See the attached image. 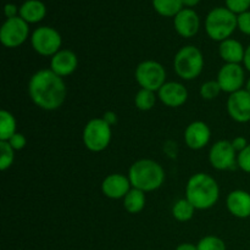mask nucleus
Instances as JSON below:
<instances>
[{
    "label": "nucleus",
    "instance_id": "f257e3e1",
    "mask_svg": "<svg viewBox=\"0 0 250 250\" xmlns=\"http://www.w3.org/2000/svg\"><path fill=\"white\" fill-rule=\"evenodd\" d=\"M28 93L32 102L46 111L58 110L65 103L67 88L62 77L45 68L39 70L31 77Z\"/></svg>",
    "mask_w": 250,
    "mask_h": 250
},
{
    "label": "nucleus",
    "instance_id": "f03ea898",
    "mask_svg": "<svg viewBox=\"0 0 250 250\" xmlns=\"http://www.w3.org/2000/svg\"><path fill=\"white\" fill-rule=\"evenodd\" d=\"M220 198V188L215 178L207 173H195L186 186V199L197 210H208L214 207Z\"/></svg>",
    "mask_w": 250,
    "mask_h": 250
},
{
    "label": "nucleus",
    "instance_id": "7ed1b4c3",
    "mask_svg": "<svg viewBox=\"0 0 250 250\" xmlns=\"http://www.w3.org/2000/svg\"><path fill=\"white\" fill-rule=\"evenodd\" d=\"M128 178L132 188L148 193L159 189L164 185L165 171L156 161L151 159H141L132 164L128 171Z\"/></svg>",
    "mask_w": 250,
    "mask_h": 250
},
{
    "label": "nucleus",
    "instance_id": "20e7f679",
    "mask_svg": "<svg viewBox=\"0 0 250 250\" xmlns=\"http://www.w3.org/2000/svg\"><path fill=\"white\" fill-rule=\"evenodd\" d=\"M173 68L178 77L192 81L199 77L204 68V56L194 45H186L177 51L173 59Z\"/></svg>",
    "mask_w": 250,
    "mask_h": 250
},
{
    "label": "nucleus",
    "instance_id": "39448f33",
    "mask_svg": "<svg viewBox=\"0 0 250 250\" xmlns=\"http://www.w3.org/2000/svg\"><path fill=\"white\" fill-rule=\"evenodd\" d=\"M237 16L225 7H216L209 12L205 21L207 33L212 41L224 42L237 28Z\"/></svg>",
    "mask_w": 250,
    "mask_h": 250
},
{
    "label": "nucleus",
    "instance_id": "423d86ee",
    "mask_svg": "<svg viewBox=\"0 0 250 250\" xmlns=\"http://www.w3.org/2000/svg\"><path fill=\"white\" fill-rule=\"evenodd\" d=\"M111 126L104 119H92L83 129V144L88 150L100 153L109 146L111 142Z\"/></svg>",
    "mask_w": 250,
    "mask_h": 250
},
{
    "label": "nucleus",
    "instance_id": "0eeeda50",
    "mask_svg": "<svg viewBox=\"0 0 250 250\" xmlns=\"http://www.w3.org/2000/svg\"><path fill=\"white\" fill-rule=\"evenodd\" d=\"M136 81L142 89L159 92L166 83V71L158 61H143L136 68Z\"/></svg>",
    "mask_w": 250,
    "mask_h": 250
},
{
    "label": "nucleus",
    "instance_id": "6e6552de",
    "mask_svg": "<svg viewBox=\"0 0 250 250\" xmlns=\"http://www.w3.org/2000/svg\"><path fill=\"white\" fill-rule=\"evenodd\" d=\"M31 43L34 51L42 56H51L53 58L56 53L61 50V39L60 33L51 27H39L32 33Z\"/></svg>",
    "mask_w": 250,
    "mask_h": 250
},
{
    "label": "nucleus",
    "instance_id": "1a4fd4ad",
    "mask_svg": "<svg viewBox=\"0 0 250 250\" xmlns=\"http://www.w3.org/2000/svg\"><path fill=\"white\" fill-rule=\"evenodd\" d=\"M28 23L20 16L7 19L0 29V41L6 48H17L28 38Z\"/></svg>",
    "mask_w": 250,
    "mask_h": 250
},
{
    "label": "nucleus",
    "instance_id": "9d476101",
    "mask_svg": "<svg viewBox=\"0 0 250 250\" xmlns=\"http://www.w3.org/2000/svg\"><path fill=\"white\" fill-rule=\"evenodd\" d=\"M238 153L234 150L229 141H219L211 146L209 151V161L216 170H231L237 165Z\"/></svg>",
    "mask_w": 250,
    "mask_h": 250
},
{
    "label": "nucleus",
    "instance_id": "9b49d317",
    "mask_svg": "<svg viewBox=\"0 0 250 250\" xmlns=\"http://www.w3.org/2000/svg\"><path fill=\"white\" fill-rule=\"evenodd\" d=\"M217 82L221 90L232 94L243 89L246 82V75L241 63H225L217 73Z\"/></svg>",
    "mask_w": 250,
    "mask_h": 250
},
{
    "label": "nucleus",
    "instance_id": "f8f14e48",
    "mask_svg": "<svg viewBox=\"0 0 250 250\" xmlns=\"http://www.w3.org/2000/svg\"><path fill=\"white\" fill-rule=\"evenodd\" d=\"M227 111L232 120L239 124L250 121V94L241 89L229 94L227 100Z\"/></svg>",
    "mask_w": 250,
    "mask_h": 250
},
{
    "label": "nucleus",
    "instance_id": "ddd939ff",
    "mask_svg": "<svg viewBox=\"0 0 250 250\" xmlns=\"http://www.w3.org/2000/svg\"><path fill=\"white\" fill-rule=\"evenodd\" d=\"M211 138V131L209 126L203 121H194L187 126L185 131V142L188 148L193 150H200L208 146Z\"/></svg>",
    "mask_w": 250,
    "mask_h": 250
},
{
    "label": "nucleus",
    "instance_id": "4468645a",
    "mask_svg": "<svg viewBox=\"0 0 250 250\" xmlns=\"http://www.w3.org/2000/svg\"><path fill=\"white\" fill-rule=\"evenodd\" d=\"M131 182L128 176L122 173H112L104 178L102 183V192L110 199H121L131 190Z\"/></svg>",
    "mask_w": 250,
    "mask_h": 250
},
{
    "label": "nucleus",
    "instance_id": "2eb2a0df",
    "mask_svg": "<svg viewBox=\"0 0 250 250\" xmlns=\"http://www.w3.org/2000/svg\"><path fill=\"white\" fill-rule=\"evenodd\" d=\"M159 99L168 107H180L187 102L188 90L182 83L166 82L158 92Z\"/></svg>",
    "mask_w": 250,
    "mask_h": 250
},
{
    "label": "nucleus",
    "instance_id": "dca6fc26",
    "mask_svg": "<svg viewBox=\"0 0 250 250\" xmlns=\"http://www.w3.org/2000/svg\"><path fill=\"white\" fill-rule=\"evenodd\" d=\"M175 28L183 38H192L199 31L200 21L197 12L192 9H182L175 16Z\"/></svg>",
    "mask_w": 250,
    "mask_h": 250
},
{
    "label": "nucleus",
    "instance_id": "f3484780",
    "mask_svg": "<svg viewBox=\"0 0 250 250\" xmlns=\"http://www.w3.org/2000/svg\"><path fill=\"white\" fill-rule=\"evenodd\" d=\"M78 67V58L73 51L62 49L51 58L50 70L60 77L72 75Z\"/></svg>",
    "mask_w": 250,
    "mask_h": 250
},
{
    "label": "nucleus",
    "instance_id": "a211bd4d",
    "mask_svg": "<svg viewBox=\"0 0 250 250\" xmlns=\"http://www.w3.org/2000/svg\"><path fill=\"white\" fill-rule=\"evenodd\" d=\"M226 205L229 211L238 219L250 217V193L236 189L227 195Z\"/></svg>",
    "mask_w": 250,
    "mask_h": 250
},
{
    "label": "nucleus",
    "instance_id": "6ab92c4d",
    "mask_svg": "<svg viewBox=\"0 0 250 250\" xmlns=\"http://www.w3.org/2000/svg\"><path fill=\"white\" fill-rule=\"evenodd\" d=\"M219 54L226 63H241L244 60L246 49L241 42L229 38L221 42L219 46Z\"/></svg>",
    "mask_w": 250,
    "mask_h": 250
},
{
    "label": "nucleus",
    "instance_id": "aec40b11",
    "mask_svg": "<svg viewBox=\"0 0 250 250\" xmlns=\"http://www.w3.org/2000/svg\"><path fill=\"white\" fill-rule=\"evenodd\" d=\"M46 14L45 5L39 0H27L20 7V17L27 23H36L42 21Z\"/></svg>",
    "mask_w": 250,
    "mask_h": 250
},
{
    "label": "nucleus",
    "instance_id": "412c9836",
    "mask_svg": "<svg viewBox=\"0 0 250 250\" xmlns=\"http://www.w3.org/2000/svg\"><path fill=\"white\" fill-rule=\"evenodd\" d=\"M146 203V192L137 189V188H131V190L124 198V207L129 214H139L141 211H143Z\"/></svg>",
    "mask_w": 250,
    "mask_h": 250
},
{
    "label": "nucleus",
    "instance_id": "4be33fe9",
    "mask_svg": "<svg viewBox=\"0 0 250 250\" xmlns=\"http://www.w3.org/2000/svg\"><path fill=\"white\" fill-rule=\"evenodd\" d=\"M17 124L14 115L7 110L0 111V141L7 142L16 132Z\"/></svg>",
    "mask_w": 250,
    "mask_h": 250
},
{
    "label": "nucleus",
    "instance_id": "5701e85b",
    "mask_svg": "<svg viewBox=\"0 0 250 250\" xmlns=\"http://www.w3.org/2000/svg\"><path fill=\"white\" fill-rule=\"evenodd\" d=\"M153 6L161 16H176L182 10V0H153Z\"/></svg>",
    "mask_w": 250,
    "mask_h": 250
},
{
    "label": "nucleus",
    "instance_id": "b1692460",
    "mask_svg": "<svg viewBox=\"0 0 250 250\" xmlns=\"http://www.w3.org/2000/svg\"><path fill=\"white\" fill-rule=\"evenodd\" d=\"M195 208L190 204V202L188 199H180L178 202H176V204L172 208V216L175 217L177 221L180 222H187L189 220H192V217L194 216Z\"/></svg>",
    "mask_w": 250,
    "mask_h": 250
},
{
    "label": "nucleus",
    "instance_id": "393cba45",
    "mask_svg": "<svg viewBox=\"0 0 250 250\" xmlns=\"http://www.w3.org/2000/svg\"><path fill=\"white\" fill-rule=\"evenodd\" d=\"M155 103L156 95L153 90L141 89L134 98V104H136L137 109L141 111H149L155 106Z\"/></svg>",
    "mask_w": 250,
    "mask_h": 250
},
{
    "label": "nucleus",
    "instance_id": "a878e982",
    "mask_svg": "<svg viewBox=\"0 0 250 250\" xmlns=\"http://www.w3.org/2000/svg\"><path fill=\"white\" fill-rule=\"evenodd\" d=\"M15 160V150L9 142L0 141V170L6 171Z\"/></svg>",
    "mask_w": 250,
    "mask_h": 250
},
{
    "label": "nucleus",
    "instance_id": "bb28decb",
    "mask_svg": "<svg viewBox=\"0 0 250 250\" xmlns=\"http://www.w3.org/2000/svg\"><path fill=\"white\" fill-rule=\"evenodd\" d=\"M198 250H226V244L216 236H207L197 244Z\"/></svg>",
    "mask_w": 250,
    "mask_h": 250
},
{
    "label": "nucleus",
    "instance_id": "cd10ccee",
    "mask_svg": "<svg viewBox=\"0 0 250 250\" xmlns=\"http://www.w3.org/2000/svg\"><path fill=\"white\" fill-rule=\"evenodd\" d=\"M221 92V87L217 81H208L200 87V97L205 100H214Z\"/></svg>",
    "mask_w": 250,
    "mask_h": 250
},
{
    "label": "nucleus",
    "instance_id": "c85d7f7f",
    "mask_svg": "<svg viewBox=\"0 0 250 250\" xmlns=\"http://www.w3.org/2000/svg\"><path fill=\"white\" fill-rule=\"evenodd\" d=\"M227 9L233 14H243L250 7V0H226Z\"/></svg>",
    "mask_w": 250,
    "mask_h": 250
},
{
    "label": "nucleus",
    "instance_id": "c756f323",
    "mask_svg": "<svg viewBox=\"0 0 250 250\" xmlns=\"http://www.w3.org/2000/svg\"><path fill=\"white\" fill-rule=\"evenodd\" d=\"M237 165L244 172L250 173V143L244 150L238 153L237 156Z\"/></svg>",
    "mask_w": 250,
    "mask_h": 250
},
{
    "label": "nucleus",
    "instance_id": "7c9ffc66",
    "mask_svg": "<svg viewBox=\"0 0 250 250\" xmlns=\"http://www.w3.org/2000/svg\"><path fill=\"white\" fill-rule=\"evenodd\" d=\"M237 26L242 33L250 36V11H246L237 16Z\"/></svg>",
    "mask_w": 250,
    "mask_h": 250
},
{
    "label": "nucleus",
    "instance_id": "2f4dec72",
    "mask_svg": "<svg viewBox=\"0 0 250 250\" xmlns=\"http://www.w3.org/2000/svg\"><path fill=\"white\" fill-rule=\"evenodd\" d=\"M7 142H9V144L12 146V149H14L15 151L22 150V149H23L27 144L26 137H24L22 133H19V132H17V133H15L14 136H12Z\"/></svg>",
    "mask_w": 250,
    "mask_h": 250
},
{
    "label": "nucleus",
    "instance_id": "473e14b6",
    "mask_svg": "<svg viewBox=\"0 0 250 250\" xmlns=\"http://www.w3.org/2000/svg\"><path fill=\"white\" fill-rule=\"evenodd\" d=\"M232 143V146H233V148H234V150L237 151V153H241L242 150H244V149L247 148V146H248V141H247L246 138H244V137H242V136H238V137H236V138L233 139V141L231 142Z\"/></svg>",
    "mask_w": 250,
    "mask_h": 250
},
{
    "label": "nucleus",
    "instance_id": "72a5a7b5",
    "mask_svg": "<svg viewBox=\"0 0 250 250\" xmlns=\"http://www.w3.org/2000/svg\"><path fill=\"white\" fill-rule=\"evenodd\" d=\"M103 119L106 124H109L110 126H114V125L117 124V115L116 112L114 111H106L104 115H103Z\"/></svg>",
    "mask_w": 250,
    "mask_h": 250
},
{
    "label": "nucleus",
    "instance_id": "f704fd0d",
    "mask_svg": "<svg viewBox=\"0 0 250 250\" xmlns=\"http://www.w3.org/2000/svg\"><path fill=\"white\" fill-rule=\"evenodd\" d=\"M17 11H19V9H17V6L15 4H6V5H5V16H6L7 19H12V17H16Z\"/></svg>",
    "mask_w": 250,
    "mask_h": 250
},
{
    "label": "nucleus",
    "instance_id": "c9c22d12",
    "mask_svg": "<svg viewBox=\"0 0 250 250\" xmlns=\"http://www.w3.org/2000/svg\"><path fill=\"white\" fill-rule=\"evenodd\" d=\"M243 63H244V67H246L250 72V45L248 48H246V55H244Z\"/></svg>",
    "mask_w": 250,
    "mask_h": 250
},
{
    "label": "nucleus",
    "instance_id": "e433bc0d",
    "mask_svg": "<svg viewBox=\"0 0 250 250\" xmlns=\"http://www.w3.org/2000/svg\"><path fill=\"white\" fill-rule=\"evenodd\" d=\"M176 250H198V248L192 243H182L176 248Z\"/></svg>",
    "mask_w": 250,
    "mask_h": 250
},
{
    "label": "nucleus",
    "instance_id": "4c0bfd02",
    "mask_svg": "<svg viewBox=\"0 0 250 250\" xmlns=\"http://www.w3.org/2000/svg\"><path fill=\"white\" fill-rule=\"evenodd\" d=\"M199 1L200 0H182L183 5H186V6H189V7L195 6V5H197Z\"/></svg>",
    "mask_w": 250,
    "mask_h": 250
},
{
    "label": "nucleus",
    "instance_id": "58836bf2",
    "mask_svg": "<svg viewBox=\"0 0 250 250\" xmlns=\"http://www.w3.org/2000/svg\"><path fill=\"white\" fill-rule=\"evenodd\" d=\"M244 89H246L247 92H248L250 94V77L248 78V81L246 82V88H244Z\"/></svg>",
    "mask_w": 250,
    "mask_h": 250
}]
</instances>
